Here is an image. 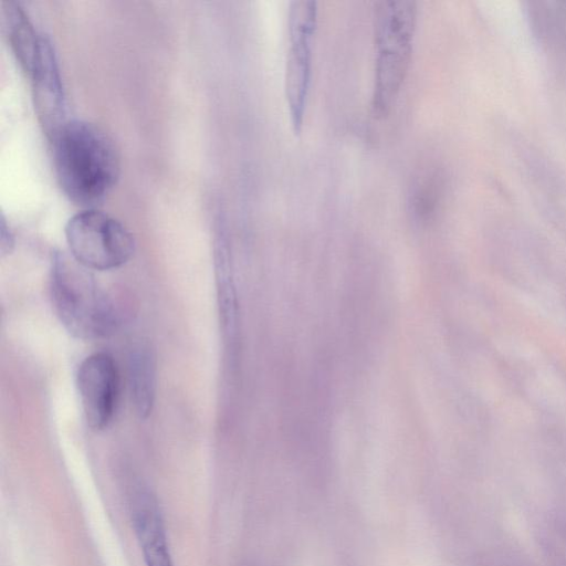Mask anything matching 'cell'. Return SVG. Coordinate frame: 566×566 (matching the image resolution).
Here are the masks:
<instances>
[{"label": "cell", "instance_id": "6da1fadb", "mask_svg": "<svg viewBox=\"0 0 566 566\" xmlns=\"http://www.w3.org/2000/svg\"><path fill=\"white\" fill-rule=\"evenodd\" d=\"M51 142L56 179L64 195L83 209H96L120 174L119 155L111 137L93 123L74 119Z\"/></svg>", "mask_w": 566, "mask_h": 566}, {"label": "cell", "instance_id": "7a4b0ae2", "mask_svg": "<svg viewBox=\"0 0 566 566\" xmlns=\"http://www.w3.org/2000/svg\"><path fill=\"white\" fill-rule=\"evenodd\" d=\"M50 292L54 312L65 329L76 338L107 337L117 327L113 302L88 269L63 252L52 256Z\"/></svg>", "mask_w": 566, "mask_h": 566}, {"label": "cell", "instance_id": "3957f363", "mask_svg": "<svg viewBox=\"0 0 566 566\" xmlns=\"http://www.w3.org/2000/svg\"><path fill=\"white\" fill-rule=\"evenodd\" d=\"M417 6L410 0H385L374 9L375 66L371 112L385 117L406 80L412 54Z\"/></svg>", "mask_w": 566, "mask_h": 566}, {"label": "cell", "instance_id": "277c9868", "mask_svg": "<svg viewBox=\"0 0 566 566\" xmlns=\"http://www.w3.org/2000/svg\"><path fill=\"white\" fill-rule=\"evenodd\" d=\"M65 238L75 261L88 270L107 271L129 261L132 233L117 219L97 209H83L69 219Z\"/></svg>", "mask_w": 566, "mask_h": 566}, {"label": "cell", "instance_id": "5b68a950", "mask_svg": "<svg viewBox=\"0 0 566 566\" xmlns=\"http://www.w3.org/2000/svg\"><path fill=\"white\" fill-rule=\"evenodd\" d=\"M317 12V3L312 0H295L289 8L284 87L291 125L297 134L303 126L311 86Z\"/></svg>", "mask_w": 566, "mask_h": 566}, {"label": "cell", "instance_id": "8992f818", "mask_svg": "<svg viewBox=\"0 0 566 566\" xmlns=\"http://www.w3.org/2000/svg\"><path fill=\"white\" fill-rule=\"evenodd\" d=\"M76 386L85 420L99 431L108 427L116 410L119 375L113 357L106 353L87 356L78 366Z\"/></svg>", "mask_w": 566, "mask_h": 566}, {"label": "cell", "instance_id": "52a82bcc", "mask_svg": "<svg viewBox=\"0 0 566 566\" xmlns=\"http://www.w3.org/2000/svg\"><path fill=\"white\" fill-rule=\"evenodd\" d=\"M30 78L36 116L43 133L52 140L69 120L55 52L45 36H42L39 62Z\"/></svg>", "mask_w": 566, "mask_h": 566}, {"label": "cell", "instance_id": "ba28073f", "mask_svg": "<svg viewBox=\"0 0 566 566\" xmlns=\"http://www.w3.org/2000/svg\"><path fill=\"white\" fill-rule=\"evenodd\" d=\"M133 530L146 566H174L164 517L155 494L144 485L129 495Z\"/></svg>", "mask_w": 566, "mask_h": 566}, {"label": "cell", "instance_id": "9c48e42d", "mask_svg": "<svg viewBox=\"0 0 566 566\" xmlns=\"http://www.w3.org/2000/svg\"><path fill=\"white\" fill-rule=\"evenodd\" d=\"M1 21L18 63L31 77L39 62L42 36L38 35L28 14L15 1L2 2Z\"/></svg>", "mask_w": 566, "mask_h": 566}, {"label": "cell", "instance_id": "30bf717a", "mask_svg": "<svg viewBox=\"0 0 566 566\" xmlns=\"http://www.w3.org/2000/svg\"><path fill=\"white\" fill-rule=\"evenodd\" d=\"M128 369L132 401L137 415L146 419L156 396V358L149 345L140 344L132 349Z\"/></svg>", "mask_w": 566, "mask_h": 566}, {"label": "cell", "instance_id": "8fae6325", "mask_svg": "<svg viewBox=\"0 0 566 566\" xmlns=\"http://www.w3.org/2000/svg\"><path fill=\"white\" fill-rule=\"evenodd\" d=\"M1 235H0V251L1 255H6L11 252L13 248V235L6 223L4 217H1Z\"/></svg>", "mask_w": 566, "mask_h": 566}]
</instances>
